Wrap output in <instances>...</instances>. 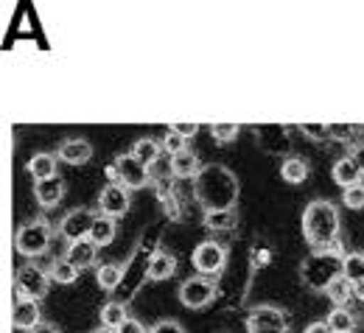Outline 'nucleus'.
Here are the masks:
<instances>
[{"label":"nucleus","instance_id":"1","mask_svg":"<svg viewBox=\"0 0 364 333\" xmlns=\"http://www.w3.org/2000/svg\"><path fill=\"white\" fill-rule=\"evenodd\" d=\"M193 193L202 210H235L238 202V177L228 165H205L193 180Z\"/></svg>","mask_w":364,"mask_h":333},{"label":"nucleus","instance_id":"2","mask_svg":"<svg viewBox=\"0 0 364 333\" xmlns=\"http://www.w3.org/2000/svg\"><path fill=\"white\" fill-rule=\"evenodd\" d=\"M303 238L311 249H319L331 241L339 238V230H342V219H339V207L328 199H314L306 204L303 210Z\"/></svg>","mask_w":364,"mask_h":333},{"label":"nucleus","instance_id":"3","mask_svg":"<svg viewBox=\"0 0 364 333\" xmlns=\"http://www.w3.org/2000/svg\"><path fill=\"white\" fill-rule=\"evenodd\" d=\"M50 238H53V227L48 224V219H34V222H26L20 230H17V236H14V246H17V252L23 255V258H40V255H46L48 246H50Z\"/></svg>","mask_w":364,"mask_h":333},{"label":"nucleus","instance_id":"4","mask_svg":"<svg viewBox=\"0 0 364 333\" xmlns=\"http://www.w3.org/2000/svg\"><path fill=\"white\" fill-rule=\"evenodd\" d=\"M14 291H17V300H34V302H43L50 291V278H48V269L37 266V263H23L14 275Z\"/></svg>","mask_w":364,"mask_h":333},{"label":"nucleus","instance_id":"5","mask_svg":"<svg viewBox=\"0 0 364 333\" xmlns=\"http://www.w3.org/2000/svg\"><path fill=\"white\" fill-rule=\"evenodd\" d=\"M339 272H342V261L325 258V255H317V252H311V255L303 261V266H300L303 283L309 285V288H314V291H325L328 283H331Z\"/></svg>","mask_w":364,"mask_h":333},{"label":"nucleus","instance_id":"6","mask_svg":"<svg viewBox=\"0 0 364 333\" xmlns=\"http://www.w3.org/2000/svg\"><path fill=\"white\" fill-rule=\"evenodd\" d=\"M191 261H193V269L199 275L219 278L225 272V266H228V246L225 244H216V241H202V244H196Z\"/></svg>","mask_w":364,"mask_h":333},{"label":"nucleus","instance_id":"7","mask_svg":"<svg viewBox=\"0 0 364 333\" xmlns=\"http://www.w3.org/2000/svg\"><path fill=\"white\" fill-rule=\"evenodd\" d=\"M247 333H289V317L277 305H255L247 317Z\"/></svg>","mask_w":364,"mask_h":333},{"label":"nucleus","instance_id":"8","mask_svg":"<svg viewBox=\"0 0 364 333\" xmlns=\"http://www.w3.org/2000/svg\"><path fill=\"white\" fill-rule=\"evenodd\" d=\"M216 294H219L216 283H213L210 278H205V275L188 278V280L180 285V302L185 305V308H191V311H202V308H208V305L216 300Z\"/></svg>","mask_w":364,"mask_h":333},{"label":"nucleus","instance_id":"9","mask_svg":"<svg viewBox=\"0 0 364 333\" xmlns=\"http://www.w3.org/2000/svg\"><path fill=\"white\" fill-rule=\"evenodd\" d=\"M95 216H98V213H92V210H87V207H73V210H68V213L62 216L59 227H56V236L65 238L68 244L82 241V238H90Z\"/></svg>","mask_w":364,"mask_h":333},{"label":"nucleus","instance_id":"10","mask_svg":"<svg viewBox=\"0 0 364 333\" xmlns=\"http://www.w3.org/2000/svg\"><path fill=\"white\" fill-rule=\"evenodd\" d=\"M112 168H115V182H121L124 188L129 190H140L151 182V171L146 165H140L129 151L127 154H118L115 163H112Z\"/></svg>","mask_w":364,"mask_h":333},{"label":"nucleus","instance_id":"11","mask_svg":"<svg viewBox=\"0 0 364 333\" xmlns=\"http://www.w3.org/2000/svg\"><path fill=\"white\" fill-rule=\"evenodd\" d=\"M132 207V199H129V188H124L121 182H109L104 185L98 193V213L101 216H109V219H124Z\"/></svg>","mask_w":364,"mask_h":333},{"label":"nucleus","instance_id":"12","mask_svg":"<svg viewBox=\"0 0 364 333\" xmlns=\"http://www.w3.org/2000/svg\"><path fill=\"white\" fill-rule=\"evenodd\" d=\"M174 275H177V255L168 252V249H157L146 263V278L151 283H163Z\"/></svg>","mask_w":364,"mask_h":333},{"label":"nucleus","instance_id":"13","mask_svg":"<svg viewBox=\"0 0 364 333\" xmlns=\"http://www.w3.org/2000/svg\"><path fill=\"white\" fill-rule=\"evenodd\" d=\"M56 157L68 165H85L92 160V143L85 138H65L56 148Z\"/></svg>","mask_w":364,"mask_h":333},{"label":"nucleus","instance_id":"14","mask_svg":"<svg viewBox=\"0 0 364 333\" xmlns=\"http://www.w3.org/2000/svg\"><path fill=\"white\" fill-rule=\"evenodd\" d=\"M331 177H333V182H336L342 190L353 188V185L364 182V168L353 160V157H350V154H345V157H339V160L333 163Z\"/></svg>","mask_w":364,"mask_h":333},{"label":"nucleus","instance_id":"15","mask_svg":"<svg viewBox=\"0 0 364 333\" xmlns=\"http://www.w3.org/2000/svg\"><path fill=\"white\" fill-rule=\"evenodd\" d=\"M11 325L17 331H34L43 325V311H40V302L34 300H17L14 311H11Z\"/></svg>","mask_w":364,"mask_h":333},{"label":"nucleus","instance_id":"16","mask_svg":"<svg viewBox=\"0 0 364 333\" xmlns=\"http://www.w3.org/2000/svg\"><path fill=\"white\" fill-rule=\"evenodd\" d=\"M168 168H171V177H174V180H196L205 165L199 163V157H196L191 148H182L177 154H171Z\"/></svg>","mask_w":364,"mask_h":333},{"label":"nucleus","instance_id":"17","mask_svg":"<svg viewBox=\"0 0 364 333\" xmlns=\"http://www.w3.org/2000/svg\"><path fill=\"white\" fill-rule=\"evenodd\" d=\"M95 258H98V246L92 244L90 238L73 241V244H68V249H65V261H68L70 266H76L79 272L87 269V266H92Z\"/></svg>","mask_w":364,"mask_h":333},{"label":"nucleus","instance_id":"18","mask_svg":"<svg viewBox=\"0 0 364 333\" xmlns=\"http://www.w3.org/2000/svg\"><path fill=\"white\" fill-rule=\"evenodd\" d=\"M65 182L59 180V177H50V180H40V182H34V199H37V204L43 207V210H50V207H56L62 199H65Z\"/></svg>","mask_w":364,"mask_h":333},{"label":"nucleus","instance_id":"19","mask_svg":"<svg viewBox=\"0 0 364 333\" xmlns=\"http://www.w3.org/2000/svg\"><path fill=\"white\" fill-rule=\"evenodd\" d=\"M129 154L135 157L140 165H146V168L151 171V168L160 163V157H163V143L154 141V138H140V141L132 143Z\"/></svg>","mask_w":364,"mask_h":333},{"label":"nucleus","instance_id":"20","mask_svg":"<svg viewBox=\"0 0 364 333\" xmlns=\"http://www.w3.org/2000/svg\"><path fill=\"white\" fill-rule=\"evenodd\" d=\"M56 163H59V157H53V154H48V151H37V154L26 163V168H28V174L34 177V182H40V180L59 177V174H56Z\"/></svg>","mask_w":364,"mask_h":333},{"label":"nucleus","instance_id":"21","mask_svg":"<svg viewBox=\"0 0 364 333\" xmlns=\"http://www.w3.org/2000/svg\"><path fill=\"white\" fill-rule=\"evenodd\" d=\"M280 177H283V182H289V185H303V182L309 180V163H306L303 157L289 154V157H283V163H280Z\"/></svg>","mask_w":364,"mask_h":333},{"label":"nucleus","instance_id":"22","mask_svg":"<svg viewBox=\"0 0 364 333\" xmlns=\"http://www.w3.org/2000/svg\"><path fill=\"white\" fill-rule=\"evenodd\" d=\"M328 328L333 333H356L359 317L350 311V305H333V311L328 314Z\"/></svg>","mask_w":364,"mask_h":333},{"label":"nucleus","instance_id":"23","mask_svg":"<svg viewBox=\"0 0 364 333\" xmlns=\"http://www.w3.org/2000/svg\"><path fill=\"white\" fill-rule=\"evenodd\" d=\"M325 294H328V300H331L333 305H350V300L356 297V283H353V280H348V278L339 272V275L328 283Z\"/></svg>","mask_w":364,"mask_h":333},{"label":"nucleus","instance_id":"24","mask_svg":"<svg viewBox=\"0 0 364 333\" xmlns=\"http://www.w3.org/2000/svg\"><path fill=\"white\" fill-rule=\"evenodd\" d=\"M98 317H101V325H104V328H115V331H118V328L129 320V308H127V302H121V300H109V302L101 305Z\"/></svg>","mask_w":364,"mask_h":333},{"label":"nucleus","instance_id":"25","mask_svg":"<svg viewBox=\"0 0 364 333\" xmlns=\"http://www.w3.org/2000/svg\"><path fill=\"white\" fill-rule=\"evenodd\" d=\"M115 233H118V224H115V219H109V216H95V222H92V230H90V241L101 249V246H109L112 241H115Z\"/></svg>","mask_w":364,"mask_h":333},{"label":"nucleus","instance_id":"26","mask_svg":"<svg viewBox=\"0 0 364 333\" xmlns=\"http://www.w3.org/2000/svg\"><path fill=\"white\" fill-rule=\"evenodd\" d=\"M235 222H238L235 210H208L202 216V224L208 230H213V233H230V230H235Z\"/></svg>","mask_w":364,"mask_h":333},{"label":"nucleus","instance_id":"27","mask_svg":"<svg viewBox=\"0 0 364 333\" xmlns=\"http://www.w3.org/2000/svg\"><path fill=\"white\" fill-rule=\"evenodd\" d=\"M46 269H48V278H50V283L70 285V283H76V278H79V269H76V266H70L65 258H53V261L48 263Z\"/></svg>","mask_w":364,"mask_h":333},{"label":"nucleus","instance_id":"28","mask_svg":"<svg viewBox=\"0 0 364 333\" xmlns=\"http://www.w3.org/2000/svg\"><path fill=\"white\" fill-rule=\"evenodd\" d=\"M95 280L101 285V291H115L124 283V266L121 263H104V266H98Z\"/></svg>","mask_w":364,"mask_h":333},{"label":"nucleus","instance_id":"29","mask_svg":"<svg viewBox=\"0 0 364 333\" xmlns=\"http://www.w3.org/2000/svg\"><path fill=\"white\" fill-rule=\"evenodd\" d=\"M342 275L353 283L364 280V252H348L342 258Z\"/></svg>","mask_w":364,"mask_h":333},{"label":"nucleus","instance_id":"30","mask_svg":"<svg viewBox=\"0 0 364 333\" xmlns=\"http://www.w3.org/2000/svg\"><path fill=\"white\" fill-rule=\"evenodd\" d=\"M238 132H241L238 124H210V135H213V141L219 143V146L235 143L238 141Z\"/></svg>","mask_w":364,"mask_h":333},{"label":"nucleus","instance_id":"31","mask_svg":"<svg viewBox=\"0 0 364 333\" xmlns=\"http://www.w3.org/2000/svg\"><path fill=\"white\" fill-rule=\"evenodd\" d=\"M342 204H345L348 210H362L364 207V182L342 190Z\"/></svg>","mask_w":364,"mask_h":333},{"label":"nucleus","instance_id":"32","mask_svg":"<svg viewBox=\"0 0 364 333\" xmlns=\"http://www.w3.org/2000/svg\"><path fill=\"white\" fill-rule=\"evenodd\" d=\"M300 132L311 141H328L331 138V126H325V124H303Z\"/></svg>","mask_w":364,"mask_h":333},{"label":"nucleus","instance_id":"33","mask_svg":"<svg viewBox=\"0 0 364 333\" xmlns=\"http://www.w3.org/2000/svg\"><path fill=\"white\" fill-rule=\"evenodd\" d=\"M160 143H163V151H168V154H177V151H182V148H188V146H185V138H180V135L171 132V129L163 135V141Z\"/></svg>","mask_w":364,"mask_h":333},{"label":"nucleus","instance_id":"34","mask_svg":"<svg viewBox=\"0 0 364 333\" xmlns=\"http://www.w3.org/2000/svg\"><path fill=\"white\" fill-rule=\"evenodd\" d=\"M328 126H331V138H336V141H350L362 129V126H339V124H328Z\"/></svg>","mask_w":364,"mask_h":333},{"label":"nucleus","instance_id":"35","mask_svg":"<svg viewBox=\"0 0 364 333\" xmlns=\"http://www.w3.org/2000/svg\"><path fill=\"white\" fill-rule=\"evenodd\" d=\"M149 333H185V328H182V322H177V320H160V322H154L149 328Z\"/></svg>","mask_w":364,"mask_h":333},{"label":"nucleus","instance_id":"36","mask_svg":"<svg viewBox=\"0 0 364 333\" xmlns=\"http://www.w3.org/2000/svg\"><path fill=\"white\" fill-rule=\"evenodd\" d=\"M168 129L188 141V138H193V135L199 132V124H180V121H174V124H168Z\"/></svg>","mask_w":364,"mask_h":333},{"label":"nucleus","instance_id":"37","mask_svg":"<svg viewBox=\"0 0 364 333\" xmlns=\"http://www.w3.org/2000/svg\"><path fill=\"white\" fill-rule=\"evenodd\" d=\"M118 333H149V328L140 322V320H135V317H129L121 328H118Z\"/></svg>","mask_w":364,"mask_h":333},{"label":"nucleus","instance_id":"38","mask_svg":"<svg viewBox=\"0 0 364 333\" xmlns=\"http://www.w3.org/2000/svg\"><path fill=\"white\" fill-rule=\"evenodd\" d=\"M303 333H333V331L328 328V322H325V320H317V322H311Z\"/></svg>","mask_w":364,"mask_h":333},{"label":"nucleus","instance_id":"39","mask_svg":"<svg viewBox=\"0 0 364 333\" xmlns=\"http://www.w3.org/2000/svg\"><path fill=\"white\" fill-rule=\"evenodd\" d=\"M350 157H353V160H356V163H359V165L364 168V143H359V146H353Z\"/></svg>","mask_w":364,"mask_h":333},{"label":"nucleus","instance_id":"40","mask_svg":"<svg viewBox=\"0 0 364 333\" xmlns=\"http://www.w3.org/2000/svg\"><path fill=\"white\" fill-rule=\"evenodd\" d=\"M31 333H59V328H56V325H50V322H43L40 328H34Z\"/></svg>","mask_w":364,"mask_h":333},{"label":"nucleus","instance_id":"41","mask_svg":"<svg viewBox=\"0 0 364 333\" xmlns=\"http://www.w3.org/2000/svg\"><path fill=\"white\" fill-rule=\"evenodd\" d=\"M356 300H362V302H364V280H359V283H356Z\"/></svg>","mask_w":364,"mask_h":333},{"label":"nucleus","instance_id":"42","mask_svg":"<svg viewBox=\"0 0 364 333\" xmlns=\"http://www.w3.org/2000/svg\"><path fill=\"white\" fill-rule=\"evenodd\" d=\"M92 333H118V331H115V328H104V325H101L98 331H92Z\"/></svg>","mask_w":364,"mask_h":333},{"label":"nucleus","instance_id":"43","mask_svg":"<svg viewBox=\"0 0 364 333\" xmlns=\"http://www.w3.org/2000/svg\"><path fill=\"white\" fill-rule=\"evenodd\" d=\"M356 333H364V317H359V325H356Z\"/></svg>","mask_w":364,"mask_h":333}]
</instances>
